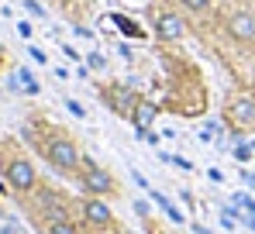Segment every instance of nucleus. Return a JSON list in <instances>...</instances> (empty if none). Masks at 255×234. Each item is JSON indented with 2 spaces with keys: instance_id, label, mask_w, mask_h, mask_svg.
<instances>
[{
  "instance_id": "nucleus-1",
  "label": "nucleus",
  "mask_w": 255,
  "mask_h": 234,
  "mask_svg": "<svg viewBox=\"0 0 255 234\" xmlns=\"http://www.w3.org/2000/svg\"><path fill=\"white\" fill-rule=\"evenodd\" d=\"M0 172H3V179H7V186L14 190V193L28 196L38 190V172H35V162L28 155H21V152H10V155H0Z\"/></svg>"
},
{
  "instance_id": "nucleus-2",
  "label": "nucleus",
  "mask_w": 255,
  "mask_h": 234,
  "mask_svg": "<svg viewBox=\"0 0 255 234\" xmlns=\"http://www.w3.org/2000/svg\"><path fill=\"white\" fill-rule=\"evenodd\" d=\"M42 152L48 158V165L52 169H59V172H80V165H83V155H80V148H76V141L69 138V134H62V131H55V134H48L42 141Z\"/></svg>"
},
{
  "instance_id": "nucleus-3",
  "label": "nucleus",
  "mask_w": 255,
  "mask_h": 234,
  "mask_svg": "<svg viewBox=\"0 0 255 234\" xmlns=\"http://www.w3.org/2000/svg\"><path fill=\"white\" fill-rule=\"evenodd\" d=\"M76 179H80L83 193H90V196H111L114 190H118V179H114V172H107V169L93 165L90 158H83V165H80Z\"/></svg>"
},
{
  "instance_id": "nucleus-4",
  "label": "nucleus",
  "mask_w": 255,
  "mask_h": 234,
  "mask_svg": "<svg viewBox=\"0 0 255 234\" xmlns=\"http://www.w3.org/2000/svg\"><path fill=\"white\" fill-rule=\"evenodd\" d=\"M80 214H83L86 228H93V231H111V228H114V210H111L107 200H100V196L80 200Z\"/></svg>"
},
{
  "instance_id": "nucleus-5",
  "label": "nucleus",
  "mask_w": 255,
  "mask_h": 234,
  "mask_svg": "<svg viewBox=\"0 0 255 234\" xmlns=\"http://www.w3.org/2000/svg\"><path fill=\"white\" fill-rule=\"evenodd\" d=\"M228 35L242 45H252L255 41V14L252 10H235L228 17Z\"/></svg>"
},
{
  "instance_id": "nucleus-6",
  "label": "nucleus",
  "mask_w": 255,
  "mask_h": 234,
  "mask_svg": "<svg viewBox=\"0 0 255 234\" xmlns=\"http://www.w3.org/2000/svg\"><path fill=\"white\" fill-rule=\"evenodd\" d=\"M155 35H159L162 41H179L183 35H186V21H183L179 14L166 10V14L155 17Z\"/></svg>"
},
{
  "instance_id": "nucleus-7",
  "label": "nucleus",
  "mask_w": 255,
  "mask_h": 234,
  "mask_svg": "<svg viewBox=\"0 0 255 234\" xmlns=\"http://www.w3.org/2000/svg\"><path fill=\"white\" fill-rule=\"evenodd\" d=\"M228 117L238 127H255V97H235L228 107Z\"/></svg>"
},
{
  "instance_id": "nucleus-8",
  "label": "nucleus",
  "mask_w": 255,
  "mask_h": 234,
  "mask_svg": "<svg viewBox=\"0 0 255 234\" xmlns=\"http://www.w3.org/2000/svg\"><path fill=\"white\" fill-rule=\"evenodd\" d=\"M152 117H155V107H152L148 100H138V104H134V111H131V120L138 124V131H145V127L152 124Z\"/></svg>"
},
{
  "instance_id": "nucleus-9",
  "label": "nucleus",
  "mask_w": 255,
  "mask_h": 234,
  "mask_svg": "<svg viewBox=\"0 0 255 234\" xmlns=\"http://www.w3.org/2000/svg\"><path fill=\"white\" fill-rule=\"evenodd\" d=\"M45 234H83V228H80L73 217H62V221H52V224H45Z\"/></svg>"
},
{
  "instance_id": "nucleus-10",
  "label": "nucleus",
  "mask_w": 255,
  "mask_h": 234,
  "mask_svg": "<svg viewBox=\"0 0 255 234\" xmlns=\"http://www.w3.org/2000/svg\"><path fill=\"white\" fill-rule=\"evenodd\" d=\"M179 3H183L190 14H207V10H211V0H179Z\"/></svg>"
},
{
  "instance_id": "nucleus-11",
  "label": "nucleus",
  "mask_w": 255,
  "mask_h": 234,
  "mask_svg": "<svg viewBox=\"0 0 255 234\" xmlns=\"http://www.w3.org/2000/svg\"><path fill=\"white\" fill-rule=\"evenodd\" d=\"M17 76H21V83H24V86H28V93H38V83L31 79V73H28V69H21Z\"/></svg>"
},
{
  "instance_id": "nucleus-12",
  "label": "nucleus",
  "mask_w": 255,
  "mask_h": 234,
  "mask_svg": "<svg viewBox=\"0 0 255 234\" xmlns=\"http://www.w3.org/2000/svg\"><path fill=\"white\" fill-rule=\"evenodd\" d=\"M24 7L35 14V17H45V10H42V3H35V0H24Z\"/></svg>"
},
{
  "instance_id": "nucleus-13",
  "label": "nucleus",
  "mask_w": 255,
  "mask_h": 234,
  "mask_svg": "<svg viewBox=\"0 0 255 234\" xmlns=\"http://www.w3.org/2000/svg\"><path fill=\"white\" fill-rule=\"evenodd\" d=\"M0 66H3V45H0Z\"/></svg>"
}]
</instances>
